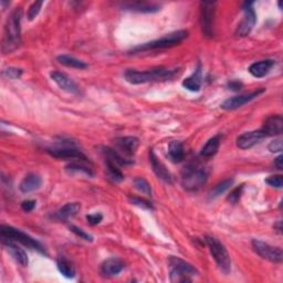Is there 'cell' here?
<instances>
[{"mask_svg": "<svg viewBox=\"0 0 283 283\" xmlns=\"http://www.w3.org/2000/svg\"><path fill=\"white\" fill-rule=\"evenodd\" d=\"M215 5V3H201V25L203 34L207 37L213 36Z\"/></svg>", "mask_w": 283, "mask_h": 283, "instance_id": "cell-14", "label": "cell"}, {"mask_svg": "<svg viewBox=\"0 0 283 283\" xmlns=\"http://www.w3.org/2000/svg\"><path fill=\"white\" fill-rule=\"evenodd\" d=\"M149 162L152 165L153 172L155 175L159 177L161 181L166 184H173V176L169 173V170L166 168V166L157 159L156 154L154 153L153 149L149 150Z\"/></svg>", "mask_w": 283, "mask_h": 283, "instance_id": "cell-17", "label": "cell"}, {"mask_svg": "<svg viewBox=\"0 0 283 283\" xmlns=\"http://www.w3.org/2000/svg\"><path fill=\"white\" fill-rule=\"evenodd\" d=\"M202 78H201V67L200 64L197 67L196 71L194 73L186 78L185 80L183 81V87L187 89L188 91L192 92H198L201 89V83H202Z\"/></svg>", "mask_w": 283, "mask_h": 283, "instance_id": "cell-23", "label": "cell"}, {"mask_svg": "<svg viewBox=\"0 0 283 283\" xmlns=\"http://www.w3.org/2000/svg\"><path fill=\"white\" fill-rule=\"evenodd\" d=\"M3 245L6 249L8 250V252L12 255V258H14L19 263V265L22 267L28 266L29 260H28L27 253H25V251L22 248L18 247L14 242V240L3 238Z\"/></svg>", "mask_w": 283, "mask_h": 283, "instance_id": "cell-18", "label": "cell"}, {"mask_svg": "<svg viewBox=\"0 0 283 283\" xmlns=\"http://www.w3.org/2000/svg\"><path fill=\"white\" fill-rule=\"evenodd\" d=\"M265 91H266L265 89H259V90L251 92V93H249V94H243V95H238V96L227 98V100L221 104V109L226 110V111H231V110L239 109V108L243 107L245 104L254 100L255 97H258Z\"/></svg>", "mask_w": 283, "mask_h": 283, "instance_id": "cell-13", "label": "cell"}, {"mask_svg": "<svg viewBox=\"0 0 283 283\" xmlns=\"http://www.w3.org/2000/svg\"><path fill=\"white\" fill-rule=\"evenodd\" d=\"M252 248L254 252L261 256L262 259L268 260L273 263H281L283 259L282 250L279 247H273L267 242H263L258 239L252 240Z\"/></svg>", "mask_w": 283, "mask_h": 283, "instance_id": "cell-8", "label": "cell"}, {"mask_svg": "<svg viewBox=\"0 0 283 283\" xmlns=\"http://www.w3.org/2000/svg\"><path fill=\"white\" fill-rule=\"evenodd\" d=\"M282 162H283V157H282V155L278 156V157H276V159L274 160V166H275L276 168H278L279 170H281L282 167H283Z\"/></svg>", "mask_w": 283, "mask_h": 283, "instance_id": "cell-44", "label": "cell"}, {"mask_svg": "<svg viewBox=\"0 0 283 283\" xmlns=\"http://www.w3.org/2000/svg\"><path fill=\"white\" fill-rule=\"evenodd\" d=\"M124 8L125 10L153 14V12H157L161 9V6L156 4H148V3H134V4L125 5Z\"/></svg>", "mask_w": 283, "mask_h": 283, "instance_id": "cell-27", "label": "cell"}, {"mask_svg": "<svg viewBox=\"0 0 283 283\" xmlns=\"http://www.w3.org/2000/svg\"><path fill=\"white\" fill-rule=\"evenodd\" d=\"M36 200H24L21 202V209L25 213H30L36 207Z\"/></svg>", "mask_w": 283, "mask_h": 283, "instance_id": "cell-42", "label": "cell"}, {"mask_svg": "<svg viewBox=\"0 0 283 283\" xmlns=\"http://www.w3.org/2000/svg\"><path fill=\"white\" fill-rule=\"evenodd\" d=\"M125 268L123 260L118 258H110L105 260L101 266V272L105 276H115L121 273Z\"/></svg>", "mask_w": 283, "mask_h": 283, "instance_id": "cell-19", "label": "cell"}, {"mask_svg": "<svg viewBox=\"0 0 283 283\" xmlns=\"http://www.w3.org/2000/svg\"><path fill=\"white\" fill-rule=\"evenodd\" d=\"M81 210V205L79 202H69L64 205L61 209H59L55 214V218L59 221H67L71 218H73L78 215V213Z\"/></svg>", "mask_w": 283, "mask_h": 283, "instance_id": "cell-21", "label": "cell"}, {"mask_svg": "<svg viewBox=\"0 0 283 283\" xmlns=\"http://www.w3.org/2000/svg\"><path fill=\"white\" fill-rule=\"evenodd\" d=\"M233 184H234V179H226V181H222L221 183H219L218 185H216L214 187V189H212V192H210V194H209L210 199H215V198H217V197L222 195L223 193H226Z\"/></svg>", "mask_w": 283, "mask_h": 283, "instance_id": "cell-32", "label": "cell"}, {"mask_svg": "<svg viewBox=\"0 0 283 283\" xmlns=\"http://www.w3.org/2000/svg\"><path fill=\"white\" fill-rule=\"evenodd\" d=\"M265 137L266 135L261 130L246 132L237 138V146L240 149H249L259 144Z\"/></svg>", "mask_w": 283, "mask_h": 283, "instance_id": "cell-15", "label": "cell"}, {"mask_svg": "<svg viewBox=\"0 0 283 283\" xmlns=\"http://www.w3.org/2000/svg\"><path fill=\"white\" fill-rule=\"evenodd\" d=\"M3 74H4V76L8 78V79H19L22 75V70L10 67L8 69H5L3 71Z\"/></svg>", "mask_w": 283, "mask_h": 283, "instance_id": "cell-39", "label": "cell"}, {"mask_svg": "<svg viewBox=\"0 0 283 283\" xmlns=\"http://www.w3.org/2000/svg\"><path fill=\"white\" fill-rule=\"evenodd\" d=\"M168 159L170 162L175 164L183 162L184 157H185V149H184V145L179 141H172L168 145V152H167Z\"/></svg>", "mask_w": 283, "mask_h": 283, "instance_id": "cell-25", "label": "cell"}, {"mask_svg": "<svg viewBox=\"0 0 283 283\" xmlns=\"http://www.w3.org/2000/svg\"><path fill=\"white\" fill-rule=\"evenodd\" d=\"M220 142H221V136L220 135H216L214 137L210 138V140L205 144V146L201 148L200 155L203 157H213L217 154L220 146Z\"/></svg>", "mask_w": 283, "mask_h": 283, "instance_id": "cell-28", "label": "cell"}, {"mask_svg": "<svg viewBox=\"0 0 283 283\" xmlns=\"http://www.w3.org/2000/svg\"><path fill=\"white\" fill-rule=\"evenodd\" d=\"M208 179V173L205 168L195 165H187L182 172V185L188 192H197Z\"/></svg>", "mask_w": 283, "mask_h": 283, "instance_id": "cell-5", "label": "cell"}, {"mask_svg": "<svg viewBox=\"0 0 283 283\" xmlns=\"http://www.w3.org/2000/svg\"><path fill=\"white\" fill-rule=\"evenodd\" d=\"M102 219H103V216L101 214H92L87 216V221L91 226L98 225V223L102 221Z\"/></svg>", "mask_w": 283, "mask_h": 283, "instance_id": "cell-40", "label": "cell"}, {"mask_svg": "<svg viewBox=\"0 0 283 283\" xmlns=\"http://www.w3.org/2000/svg\"><path fill=\"white\" fill-rule=\"evenodd\" d=\"M42 5H43V2H36L30 6L29 9H28V14H27V17H28L30 21L34 20V19L39 15V12H40V10H41Z\"/></svg>", "mask_w": 283, "mask_h": 283, "instance_id": "cell-36", "label": "cell"}, {"mask_svg": "<svg viewBox=\"0 0 283 283\" xmlns=\"http://www.w3.org/2000/svg\"><path fill=\"white\" fill-rule=\"evenodd\" d=\"M274 229H276V230H278V233H279V234H281V231H282V227H281V221H278V222H276V225H274Z\"/></svg>", "mask_w": 283, "mask_h": 283, "instance_id": "cell-45", "label": "cell"}, {"mask_svg": "<svg viewBox=\"0 0 283 283\" xmlns=\"http://www.w3.org/2000/svg\"><path fill=\"white\" fill-rule=\"evenodd\" d=\"M0 234H2V238L17 241L19 243H21V245L34 249V250H36V251L40 252L42 254H47L43 246L40 242L36 240L35 238H32V237L29 236L28 234L21 231L20 229H17L11 226L3 225L2 227H0Z\"/></svg>", "mask_w": 283, "mask_h": 283, "instance_id": "cell-6", "label": "cell"}, {"mask_svg": "<svg viewBox=\"0 0 283 283\" xmlns=\"http://www.w3.org/2000/svg\"><path fill=\"white\" fill-rule=\"evenodd\" d=\"M41 185H42L41 177L38 174L30 173L24 176V178L21 181L19 188H20V190L23 194H29L40 188Z\"/></svg>", "mask_w": 283, "mask_h": 283, "instance_id": "cell-20", "label": "cell"}, {"mask_svg": "<svg viewBox=\"0 0 283 283\" xmlns=\"http://www.w3.org/2000/svg\"><path fill=\"white\" fill-rule=\"evenodd\" d=\"M57 267H58L59 271H60V273L62 275H64L65 278L72 279L75 276L74 266L72 265L71 261H69L67 258H64V256H60V258H58Z\"/></svg>", "mask_w": 283, "mask_h": 283, "instance_id": "cell-30", "label": "cell"}, {"mask_svg": "<svg viewBox=\"0 0 283 283\" xmlns=\"http://www.w3.org/2000/svg\"><path fill=\"white\" fill-rule=\"evenodd\" d=\"M168 265L170 269L169 276L172 282H192L193 276L198 275V271L193 265L181 258H177V256H170L168 259Z\"/></svg>", "mask_w": 283, "mask_h": 283, "instance_id": "cell-4", "label": "cell"}, {"mask_svg": "<svg viewBox=\"0 0 283 283\" xmlns=\"http://www.w3.org/2000/svg\"><path fill=\"white\" fill-rule=\"evenodd\" d=\"M261 131L266 135V137L281 135L283 132V117L280 114L267 117Z\"/></svg>", "mask_w": 283, "mask_h": 283, "instance_id": "cell-16", "label": "cell"}, {"mask_svg": "<svg viewBox=\"0 0 283 283\" xmlns=\"http://www.w3.org/2000/svg\"><path fill=\"white\" fill-rule=\"evenodd\" d=\"M57 60L60 62L61 64L65 65L68 68H72V69H79V70H84L87 69L89 65L88 63H85L82 60H79V59L71 57L68 55H61L57 58Z\"/></svg>", "mask_w": 283, "mask_h": 283, "instance_id": "cell-29", "label": "cell"}, {"mask_svg": "<svg viewBox=\"0 0 283 283\" xmlns=\"http://www.w3.org/2000/svg\"><path fill=\"white\" fill-rule=\"evenodd\" d=\"M51 79L54 80L59 88L61 90L68 92V93L74 94V95H80L81 94V89L76 84L75 81L65 73H62L60 71H52L51 72Z\"/></svg>", "mask_w": 283, "mask_h": 283, "instance_id": "cell-11", "label": "cell"}, {"mask_svg": "<svg viewBox=\"0 0 283 283\" xmlns=\"http://www.w3.org/2000/svg\"><path fill=\"white\" fill-rule=\"evenodd\" d=\"M134 186L138 192H141L142 194H145L148 196L152 195V187H150L148 182L145 178H143V177H136L134 179Z\"/></svg>", "mask_w": 283, "mask_h": 283, "instance_id": "cell-33", "label": "cell"}, {"mask_svg": "<svg viewBox=\"0 0 283 283\" xmlns=\"http://www.w3.org/2000/svg\"><path fill=\"white\" fill-rule=\"evenodd\" d=\"M273 65H274L273 60H261L250 65L249 72L250 74L253 75L254 78H263L271 71Z\"/></svg>", "mask_w": 283, "mask_h": 283, "instance_id": "cell-22", "label": "cell"}, {"mask_svg": "<svg viewBox=\"0 0 283 283\" xmlns=\"http://www.w3.org/2000/svg\"><path fill=\"white\" fill-rule=\"evenodd\" d=\"M128 200L132 203H133V205H135L137 207H141L143 209H147V210H153L154 209L152 202L146 200V199H144V198H141V197H132V196H130Z\"/></svg>", "mask_w": 283, "mask_h": 283, "instance_id": "cell-34", "label": "cell"}, {"mask_svg": "<svg viewBox=\"0 0 283 283\" xmlns=\"http://www.w3.org/2000/svg\"><path fill=\"white\" fill-rule=\"evenodd\" d=\"M228 88H229V90H231V91H239L242 88V84L238 81H231V82L228 83Z\"/></svg>", "mask_w": 283, "mask_h": 283, "instance_id": "cell-43", "label": "cell"}, {"mask_svg": "<svg viewBox=\"0 0 283 283\" xmlns=\"http://www.w3.org/2000/svg\"><path fill=\"white\" fill-rule=\"evenodd\" d=\"M115 144V150L120 153L125 159L132 160L136 153V150L140 145V141L135 136H124V137H117L114 141ZM133 161V160H132Z\"/></svg>", "mask_w": 283, "mask_h": 283, "instance_id": "cell-9", "label": "cell"}, {"mask_svg": "<svg viewBox=\"0 0 283 283\" xmlns=\"http://www.w3.org/2000/svg\"><path fill=\"white\" fill-rule=\"evenodd\" d=\"M177 74V70H169L165 68H154L152 70L138 71L126 70L124 72V79L131 84H144L149 82L167 81Z\"/></svg>", "mask_w": 283, "mask_h": 283, "instance_id": "cell-2", "label": "cell"}, {"mask_svg": "<svg viewBox=\"0 0 283 283\" xmlns=\"http://www.w3.org/2000/svg\"><path fill=\"white\" fill-rule=\"evenodd\" d=\"M105 164H107L108 175L112 181L115 183H120L124 179V175L121 172V169L118 168L117 164L113 163L112 161H109V160H105Z\"/></svg>", "mask_w": 283, "mask_h": 283, "instance_id": "cell-31", "label": "cell"}, {"mask_svg": "<svg viewBox=\"0 0 283 283\" xmlns=\"http://www.w3.org/2000/svg\"><path fill=\"white\" fill-rule=\"evenodd\" d=\"M187 37H188L187 30L175 31V32H172V34H169L161 39H157V40L137 45V47L133 48L130 51V54L136 55V54H141V52H145V51H149V50L152 51V50L172 48V47H175V45H177V44H179L181 42H183Z\"/></svg>", "mask_w": 283, "mask_h": 283, "instance_id": "cell-3", "label": "cell"}, {"mask_svg": "<svg viewBox=\"0 0 283 283\" xmlns=\"http://www.w3.org/2000/svg\"><path fill=\"white\" fill-rule=\"evenodd\" d=\"M252 3H246L243 5V15L242 20L237 29V35L239 37H247L251 30L253 29L254 24L256 22V15L254 9L252 8Z\"/></svg>", "mask_w": 283, "mask_h": 283, "instance_id": "cell-10", "label": "cell"}, {"mask_svg": "<svg viewBox=\"0 0 283 283\" xmlns=\"http://www.w3.org/2000/svg\"><path fill=\"white\" fill-rule=\"evenodd\" d=\"M70 230H71V231L73 233L75 236H78L80 239H83V240H85V241H90V242L93 241V237H92L91 235H89L88 233H85L84 230L81 229V228H79V227H76V226H71V227H70Z\"/></svg>", "mask_w": 283, "mask_h": 283, "instance_id": "cell-37", "label": "cell"}, {"mask_svg": "<svg viewBox=\"0 0 283 283\" xmlns=\"http://www.w3.org/2000/svg\"><path fill=\"white\" fill-rule=\"evenodd\" d=\"M206 243L217 266L223 273L228 274L230 270H231V259H230V254L226 247L218 239H216L215 237L210 236L206 237Z\"/></svg>", "mask_w": 283, "mask_h": 283, "instance_id": "cell-7", "label": "cell"}, {"mask_svg": "<svg viewBox=\"0 0 283 283\" xmlns=\"http://www.w3.org/2000/svg\"><path fill=\"white\" fill-rule=\"evenodd\" d=\"M85 162L87 161H74L65 166V169H67V172H69L70 174L81 173L89 177H94V170L92 169V167L88 166Z\"/></svg>", "mask_w": 283, "mask_h": 283, "instance_id": "cell-26", "label": "cell"}, {"mask_svg": "<svg viewBox=\"0 0 283 283\" xmlns=\"http://www.w3.org/2000/svg\"><path fill=\"white\" fill-rule=\"evenodd\" d=\"M268 148L271 153H281L282 152V141L281 140L272 141L269 144Z\"/></svg>", "mask_w": 283, "mask_h": 283, "instance_id": "cell-41", "label": "cell"}, {"mask_svg": "<svg viewBox=\"0 0 283 283\" xmlns=\"http://www.w3.org/2000/svg\"><path fill=\"white\" fill-rule=\"evenodd\" d=\"M266 183L268 185H270L271 187L274 188H279L281 189L283 186V178H282V175H272L268 177L266 179Z\"/></svg>", "mask_w": 283, "mask_h": 283, "instance_id": "cell-38", "label": "cell"}, {"mask_svg": "<svg viewBox=\"0 0 283 283\" xmlns=\"http://www.w3.org/2000/svg\"><path fill=\"white\" fill-rule=\"evenodd\" d=\"M102 154L104 155L105 160L112 161L113 163L117 164L118 166H128L132 165L134 162L128 159H125L120 153L116 152L114 148L112 147H102Z\"/></svg>", "mask_w": 283, "mask_h": 283, "instance_id": "cell-24", "label": "cell"}, {"mask_svg": "<svg viewBox=\"0 0 283 283\" xmlns=\"http://www.w3.org/2000/svg\"><path fill=\"white\" fill-rule=\"evenodd\" d=\"M22 8H16L8 17L5 25L3 39V52L5 55L15 51L21 43V22Z\"/></svg>", "mask_w": 283, "mask_h": 283, "instance_id": "cell-1", "label": "cell"}, {"mask_svg": "<svg viewBox=\"0 0 283 283\" xmlns=\"http://www.w3.org/2000/svg\"><path fill=\"white\" fill-rule=\"evenodd\" d=\"M242 192H243V185H240L238 187H236L235 189H233L231 192H230V194L228 195L227 197V200L230 202V203H233V205H235V203L238 202L240 200V197L242 195Z\"/></svg>", "mask_w": 283, "mask_h": 283, "instance_id": "cell-35", "label": "cell"}, {"mask_svg": "<svg viewBox=\"0 0 283 283\" xmlns=\"http://www.w3.org/2000/svg\"><path fill=\"white\" fill-rule=\"evenodd\" d=\"M47 152L56 157V159H62V160H73V161H87V156H85L80 149H78L73 146H59L54 148H48Z\"/></svg>", "mask_w": 283, "mask_h": 283, "instance_id": "cell-12", "label": "cell"}]
</instances>
